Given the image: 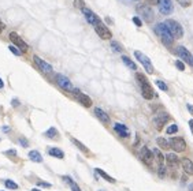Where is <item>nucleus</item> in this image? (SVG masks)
<instances>
[{"mask_svg": "<svg viewBox=\"0 0 193 191\" xmlns=\"http://www.w3.org/2000/svg\"><path fill=\"white\" fill-rule=\"evenodd\" d=\"M136 78H137V81H138V83L140 86H141V94L142 97L145 100H152L153 98V89H152V86H151V83L148 82V79L145 78V75L144 74H140L137 73L136 74Z\"/></svg>", "mask_w": 193, "mask_h": 191, "instance_id": "f257e3e1", "label": "nucleus"}, {"mask_svg": "<svg viewBox=\"0 0 193 191\" xmlns=\"http://www.w3.org/2000/svg\"><path fill=\"white\" fill-rule=\"evenodd\" d=\"M155 33L160 37V40H162V43L164 44L166 47H170V45H173V43H174V37L171 36V33L169 32V29L166 28V25L164 23H158L156 26H155Z\"/></svg>", "mask_w": 193, "mask_h": 191, "instance_id": "f03ea898", "label": "nucleus"}, {"mask_svg": "<svg viewBox=\"0 0 193 191\" xmlns=\"http://www.w3.org/2000/svg\"><path fill=\"white\" fill-rule=\"evenodd\" d=\"M164 25H166V28L169 29V32L171 33V36L174 37V38H181V37L184 36V29H182V26H181L177 21H174V19H167V21H164Z\"/></svg>", "mask_w": 193, "mask_h": 191, "instance_id": "7ed1b4c3", "label": "nucleus"}, {"mask_svg": "<svg viewBox=\"0 0 193 191\" xmlns=\"http://www.w3.org/2000/svg\"><path fill=\"white\" fill-rule=\"evenodd\" d=\"M8 38L10 41L14 44V47H17V48H19V51H21V53H25V52H28L29 51V45L25 43L24 40L21 38L19 36H18V33H15V32H11L10 34H8Z\"/></svg>", "mask_w": 193, "mask_h": 191, "instance_id": "20e7f679", "label": "nucleus"}, {"mask_svg": "<svg viewBox=\"0 0 193 191\" xmlns=\"http://www.w3.org/2000/svg\"><path fill=\"white\" fill-rule=\"evenodd\" d=\"M55 81H56V83H58L59 88L63 89L64 92H71V93H73V90H74L73 83H71V81L67 77H64L63 74H56Z\"/></svg>", "mask_w": 193, "mask_h": 191, "instance_id": "39448f33", "label": "nucleus"}, {"mask_svg": "<svg viewBox=\"0 0 193 191\" xmlns=\"http://www.w3.org/2000/svg\"><path fill=\"white\" fill-rule=\"evenodd\" d=\"M134 56H136V59H137V60L142 64V67L145 68L147 73L153 74V66H152V63H151L148 56H145L142 52H140V51H134Z\"/></svg>", "mask_w": 193, "mask_h": 191, "instance_id": "423d86ee", "label": "nucleus"}, {"mask_svg": "<svg viewBox=\"0 0 193 191\" xmlns=\"http://www.w3.org/2000/svg\"><path fill=\"white\" fill-rule=\"evenodd\" d=\"M137 13L141 15V18L145 22H152L153 21V11L152 8H151L149 6H147V4H140L137 6Z\"/></svg>", "mask_w": 193, "mask_h": 191, "instance_id": "0eeeda50", "label": "nucleus"}, {"mask_svg": "<svg viewBox=\"0 0 193 191\" xmlns=\"http://www.w3.org/2000/svg\"><path fill=\"white\" fill-rule=\"evenodd\" d=\"M169 143H170V148H171L174 152H177V153H181V152H184L185 149H186V142H185V139L184 138H181V137L171 138V139L169 141Z\"/></svg>", "mask_w": 193, "mask_h": 191, "instance_id": "6e6552de", "label": "nucleus"}, {"mask_svg": "<svg viewBox=\"0 0 193 191\" xmlns=\"http://www.w3.org/2000/svg\"><path fill=\"white\" fill-rule=\"evenodd\" d=\"M73 94H74V97H75V100H77L78 103L81 104V105H84L85 108L92 107V100H90L89 96L84 94V93L79 92L78 89H74V90H73Z\"/></svg>", "mask_w": 193, "mask_h": 191, "instance_id": "1a4fd4ad", "label": "nucleus"}, {"mask_svg": "<svg viewBox=\"0 0 193 191\" xmlns=\"http://www.w3.org/2000/svg\"><path fill=\"white\" fill-rule=\"evenodd\" d=\"M158 7L163 15H170L174 10V4L171 0H158Z\"/></svg>", "mask_w": 193, "mask_h": 191, "instance_id": "9d476101", "label": "nucleus"}, {"mask_svg": "<svg viewBox=\"0 0 193 191\" xmlns=\"http://www.w3.org/2000/svg\"><path fill=\"white\" fill-rule=\"evenodd\" d=\"M94 32L97 33V36H99L101 40H110L112 37V33L110 32V29L105 25L101 23V22L94 26Z\"/></svg>", "mask_w": 193, "mask_h": 191, "instance_id": "9b49d317", "label": "nucleus"}, {"mask_svg": "<svg viewBox=\"0 0 193 191\" xmlns=\"http://www.w3.org/2000/svg\"><path fill=\"white\" fill-rule=\"evenodd\" d=\"M33 60H35V64L39 67V70H41L44 74H52V66L48 64L47 62H44L39 56H33Z\"/></svg>", "mask_w": 193, "mask_h": 191, "instance_id": "f8f14e48", "label": "nucleus"}, {"mask_svg": "<svg viewBox=\"0 0 193 191\" xmlns=\"http://www.w3.org/2000/svg\"><path fill=\"white\" fill-rule=\"evenodd\" d=\"M140 157H141V160H142V163L144 164H147L148 167L152 165V163H153V153L149 150L147 146H144V148L141 149V153H140Z\"/></svg>", "mask_w": 193, "mask_h": 191, "instance_id": "ddd939ff", "label": "nucleus"}, {"mask_svg": "<svg viewBox=\"0 0 193 191\" xmlns=\"http://www.w3.org/2000/svg\"><path fill=\"white\" fill-rule=\"evenodd\" d=\"M82 11V14L85 15V18H86V22L88 23H90V25H93V26H96L97 23H100V19H99V17L96 15V14L93 13V11H90L89 8H82L81 10Z\"/></svg>", "mask_w": 193, "mask_h": 191, "instance_id": "4468645a", "label": "nucleus"}, {"mask_svg": "<svg viewBox=\"0 0 193 191\" xmlns=\"http://www.w3.org/2000/svg\"><path fill=\"white\" fill-rule=\"evenodd\" d=\"M177 52H178V56L182 59V60H185L186 63H189L190 66H193V55L186 49V48L182 47V45H180L178 48H177Z\"/></svg>", "mask_w": 193, "mask_h": 191, "instance_id": "2eb2a0df", "label": "nucleus"}, {"mask_svg": "<svg viewBox=\"0 0 193 191\" xmlns=\"http://www.w3.org/2000/svg\"><path fill=\"white\" fill-rule=\"evenodd\" d=\"M114 130H115V133L118 134L119 137H122V138H129L130 137V131H129L127 127L125 124H122V123H115Z\"/></svg>", "mask_w": 193, "mask_h": 191, "instance_id": "dca6fc26", "label": "nucleus"}, {"mask_svg": "<svg viewBox=\"0 0 193 191\" xmlns=\"http://www.w3.org/2000/svg\"><path fill=\"white\" fill-rule=\"evenodd\" d=\"M169 120V115L167 113H160L158 115L156 118L153 119V123H155V127H156L158 130H162V127H163L166 123Z\"/></svg>", "mask_w": 193, "mask_h": 191, "instance_id": "f3484780", "label": "nucleus"}, {"mask_svg": "<svg viewBox=\"0 0 193 191\" xmlns=\"http://www.w3.org/2000/svg\"><path fill=\"white\" fill-rule=\"evenodd\" d=\"M94 115H96L97 119L103 122L104 124H108V123H110V116H108V113H105V112L101 109V108H94Z\"/></svg>", "mask_w": 193, "mask_h": 191, "instance_id": "a211bd4d", "label": "nucleus"}, {"mask_svg": "<svg viewBox=\"0 0 193 191\" xmlns=\"http://www.w3.org/2000/svg\"><path fill=\"white\" fill-rule=\"evenodd\" d=\"M48 154L55 157V158H59V160L64 158V153H63V150H60L59 148H48Z\"/></svg>", "mask_w": 193, "mask_h": 191, "instance_id": "6ab92c4d", "label": "nucleus"}, {"mask_svg": "<svg viewBox=\"0 0 193 191\" xmlns=\"http://www.w3.org/2000/svg\"><path fill=\"white\" fill-rule=\"evenodd\" d=\"M182 168H184V171H185V173L186 175H189V176L193 175V163L189 158H184L182 160Z\"/></svg>", "mask_w": 193, "mask_h": 191, "instance_id": "aec40b11", "label": "nucleus"}, {"mask_svg": "<svg viewBox=\"0 0 193 191\" xmlns=\"http://www.w3.org/2000/svg\"><path fill=\"white\" fill-rule=\"evenodd\" d=\"M164 160L167 161L169 167H177L178 165V157L174 154V153H169L167 156H164Z\"/></svg>", "mask_w": 193, "mask_h": 191, "instance_id": "412c9836", "label": "nucleus"}, {"mask_svg": "<svg viewBox=\"0 0 193 191\" xmlns=\"http://www.w3.org/2000/svg\"><path fill=\"white\" fill-rule=\"evenodd\" d=\"M63 182H66L67 184H69L70 187H71V191H81V188H79V186L77 184V183H75L73 179L70 178V176H63Z\"/></svg>", "mask_w": 193, "mask_h": 191, "instance_id": "4be33fe9", "label": "nucleus"}, {"mask_svg": "<svg viewBox=\"0 0 193 191\" xmlns=\"http://www.w3.org/2000/svg\"><path fill=\"white\" fill-rule=\"evenodd\" d=\"M29 158L33 161V163H43V156L40 154V152H37V150H32V152H29Z\"/></svg>", "mask_w": 193, "mask_h": 191, "instance_id": "5701e85b", "label": "nucleus"}, {"mask_svg": "<svg viewBox=\"0 0 193 191\" xmlns=\"http://www.w3.org/2000/svg\"><path fill=\"white\" fill-rule=\"evenodd\" d=\"M96 173H99L101 178L104 179V180H107V182H110V183H115L116 180L114 178H112V176H110L108 173H105V172L103 171V169H100V168H96Z\"/></svg>", "mask_w": 193, "mask_h": 191, "instance_id": "b1692460", "label": "nucleus"}, {"mask_svg": "<svg viewBox=\"0 0 193 191\" xmlns=\"http://www.w3.org/2000/svg\"><path fill=\"white\" fill-rule=\"evenodd\" d=\"M44 135L47 137V138H50V139H56L58 138V135H59V133H58V130L55 128V127H51V128H48L47 131L44 133Z\"/></svg>", "mask_w": 193, "mask_h": 191, "instance_id": "393cba45", "label": "nucleus"}, {"mask_svg": "<svg viewBox=\"0 0 193 191\" xmlns=\"http://www.w3.org/2000/svg\"><path fill=\"white\" fill-rule=\"evenodd\" d=\"M153 156H155V158H156V161H158V164L159 165H163V163H164V156L160 153V150L159 149H153Z\"/></svg>", "mask_w": 193, "mask_h": 191, "instance_id": "a878e982", "label": "nucleus"}, {"mask_svg": "<svg viewBox=\"0 0 193 191\" xmlns=\"http://www.w3.org/2000/svg\"><path fill=\"white\" fill-rule=\"evenodd\" d=\"M156 143L159 145V148H160V149H164V150H167V149L170 148L169 141L164 139V138H162V137H159L158 139H156Z\"/></svg>", "mask_w": 193, "mask_h": 191, "instance_id": "bb28decb", "label": "nucleus"}, {"mask_svg": "<svg viewBox=\"0 0 193 191\" xmlns=\"http://www.w3.org/2000/svg\"><path fill=\"white\" fill-rule=\"evenodd\" d=\"M71 142H73V143H74L75 146H77V148H78V149H79V150H81L82 153H85V154H88V153H89L88 148H86V146H84V145H82L81 142L78 141V139H75V138H71Z\"/></svg>", "mask_w": 193, "mask_h": 191, "instance_id": "cd10ccee", "label": "nucleus"}, {"mask_svg": "<svg viewBox=\"0 0 193 191\" xmlns=\"http://www.w3.org/2000/svg\"><path fill=\"white\" fill-rule=\"evenodd\" d=\"M122 62H123L125 64H126L130 70H134V71L137 70V66H136V63H134L133 60H130V59H129L127 56H122Z\"/></svg>", "mask_w": 193, "mask_h": 191, "instance_id": "c85d7f7f", "label": "nucleus"}, {"mask_svg": "<svg viewBox=\"0 0 193 191\" xmlns=\"http://www.w3.org/2000/svg\"><path fill=\"white\" fill-rule=\"evenodd\" d=\"M4 186L7 187V188L10 190H18V184L13 180H10V179H7V180H4Z\"/></svg>", "mask_w": 193, "mask_h": 191, "instance_id": "c756f323", "label": "nucleus"}, {"mask_svg": "<svg viewBox=\"0 0 193 191\" xmlns=\"http://www.w3.org/2000/svg\"><path fill=\"white\" fill-rule=\"evenodd\" d=\"M155 83H156V86H158L159 89H160V90H163V92H167V89H169V88H167V85H166L163 81H160V79H156V81H155Z\"/></svg>", "mask_w": 193, "mask_h": 191, "instance_id": "7c9ffc66", "label": "nucleus"}, {"mask_svg": "<svg viewBox=\"0 0 193 191\" xmlns=\"http://www.w3.org/2000/svg\"><path fill=\"white\" fill-rule=\"evenodd\" d=\"M177 131H178V126L177 124H171L167 127V130H166V133L169 134V135H171V134H175Z\"/></svg>", "mask_w": 193, "mask_h": 191, "instance_id": "2f4dec72", "label": "nucleus"}, {"mask_svg": "<svg viewBox=\"0 0 193 191\" xmlns=\"http://www.w3.org/2000/svg\"><path fill=\"white\" fill-rule=\"evenodd\" d=\"M111 48H112V49H114L115 52H119V53L123 51L122 47L119 45V43H116V41H112V43H111Z\"/></svg>", "mask_w": 193, "mask_h": 191, "instance_id": "473e14b6", "label": "nucleus"}, {"mask_svg": "<svg viewBox=\"0 0 193 191\" xmlns=\"http://www.w3.org/2000/svg\"><path fill=\"white\" fill-rule=\"evenodd\" d=\"M158 175H159V178H162V179L166 176V167L164 165H159V168H158Z\"/></svg>", "mask_w": 193, "mask_h": 191, "instance_id": "72a5a7b5", "label": "nucleus"}, {"mask_svg": "<svg viewBox=\"0 0 193 191\" xmlns=\"http://www.w3.org/2000/svg\"><path fill=\"white\" fill-rule=\"evenodd\" d=\"M74 6L77 7V8H79V10L85 8V3H84V0H74Z\"/></svg>", "mask_w": 193, "mask_h": 191, "instance_id": "f704fd0d", "label": "nucleus"}, {"mask_svg": "<svg viewBox=\"0 0 193 191\" xmlns=\"http://www.w3.org/2000/svg\"><path fill=\"white\" fill-rule=\"evenodd\" d=\"M8 49H10L11 52H13V53H14L15 56H19V55H21V51H19V49H17V48H15L14 45H8Z\"/></svg>", "mask_w": 193, "mask_h": 191, "instance_id": "c9c22d12", "label": "nucleus"}, {"mask_svg": "<svg viewBox=\"0 0 193 191\" xmlns=\"http://www.w3.org/2000/svg\"><path fill=\"white\" fill-rule=\"evenodd\" d=\"M175 66H177V68H178L180 71H184V70H185V64H184V63L181 62V60H177V62H175Z\"/></svg>", "mask_w": 193, "mask_h": 191, "instance_id": "e433bc0d", "label": "nucleus"}, {"mask_svg": "<svg viewBox=\"0 0 193 191\" xmlns=\"http://www.w3.org/2000/svg\"><path fill=\"white\" fill-rule=\"evenodd\" d=\"M6 156H13V157H17V150H14V149H11V150H6L4 152Z\"/></svg>", "mask_w": 193, "mask_h": 191, "instance_id": "4c0bfd02", "label": "nucleus"}, {"mask_svg": "<svg viewBox=\"0 0 193 191\" xmlns=\"http://www.w3.org/2000/svg\"><path fill=\"white\" fill-rule=\"evenodd\" d=\"M19 143H21L22 146H24V148H28V146H29V142H28V139H25L24 137L19 138Z\"/></svg>", "mask_w": 193, "mask_h": 191, "instance_id": "58836bf2", "label": "nucleus"}, {"mask_svg": "<svg viewBox=\"0 0 193 191\" xmlns=\"http://www.w3.org/2000/svg\"><path fill=\"white\" fill-rule=\"evenodd\" d=\"M133 22H134L136 26H141V25H142V22H141V19H140L138 17H134V18H133Z\"/></svg>", "mask_w": 193, "mask_h": 191, "instance_id": "ea45409f", "label": "nucleus"}, {"mask_svg": "<svg viewBox=\"0 0 193 191\" xmlns=\"http://www.w3.org/2000/svg\"><path fill=\"white\" fill-rule=\"evenodd\" d=\"M178 2H180L184 7H189V6H190V2H189V0H178Z\"/></svg>", "mask_w": 193, "mask_h": 191, "instance_id": "a19ab883", "label": "nucleus"}, {"mask_svg": "<svg viewBox=\"0 0 193 191\" xmlns=\"http://www.w3.org/2000/svg\"><path fill=\"white\" fill-rule=\"evenodd\" d=\"M37 184L43 186V187H47V188H50V187H51V184H50V183H47V182H37Z\"/></svg>", "mask_w": 193, "mask_h": 191, "instance_id": "79ce46f5", "label": "nucleus"}, {"mask_svg": "<svg viewBox=\"0 0 193 191\" xmlns=\"http://www.w3.org/2000/svg\"><path fill=\"white\" fill-rule=\"evenodd\" d=\"M11 104H13V107H18V105H19V101H18L17 98H14V100H13V103H11Z\"/></svg>", "mask_w": 193, "mask_h": 191, "instance_id": "37998d69", "label": "nucleus"}, {"mask_svg": "<svg viewBox=\"0 0 193 191\" xmlns=\"http://www.w3.org/2000/svg\"><path fill=\"white\" fill-rule=\"evenodd\" d=\"M186 108L189 109V112H190V113L193 115V105H190V104H188V105H186Z\"/></svg>", "mask_w": 193, "mask_h": 191, "instance_id": "c03bdc74", "label": "nucleus"}, {"mask_svg": "<svg viewBox=\"0 0 193 191\" xmlns=\"http://www.w3.org/2000/svg\"><path fill=\"white\" fill-rule=\"evenodd\" d=\"M189 127H190V131H192V134H193V119H190V120H189Z\"/></svg>", "mask_w": 193, "mask_h": 191, "instance_id": "a18cd8bd", "label": "nucleus"}, {"mask_svg": "<svg viewBox=\"0 0 193 191\" xmlns=\"http://www.w3.org/2000/svg\"><path fill=\"white\" fill-rule=\"evenodd\" d=\"M3 30H4V23H3V22L0 21V33H2Z\"/></svg>", "mask_w": 193, "mask_h": 191, "instance_id": "49530a36", "label": "nucleus"}, {"mask_svg": "<svg viewBox=\"0 0 193 191\" xmlns=\"http://www.w3.org/2000/svg\"><path fill=\"white\" fill-rule=\"evenodd\" d=\"M3 131H4V133H8V131H10V127H7V126H4V127H3V128H2Z\"/></svg>", "mask_w": 193, "mask_h": 191, "instance_id": "de8ad7c7", "label": "nucleus"}, {"mask_svg": "<svg viewBox=\"0 0 193 191\" xmlns=\"http://www.w3.org/2000/svg\"><path fill=\"white\" fill-rule=\"evenodd\" d=\"M3 88H4V82H3L2 78H0V89H3Z\"/></svg>", "mask_w": 193, "mask_h": 191, "instance_id": "09e8293b", "label": "nucleus"}, {"mask_svg": "<svg viewBox=\"0 0 193 191\" xmlns=\"http://www.w3.org/2000/svg\"><path fill=\"white\" fill-rule=\"evenodd\" d=\"M189 191H193V184L189 186Z\"/></svg>", "mask_w": 193, "mask_h": 191, "instance_id": "8fccbe9b", "label": "nucleus"}, {"mask_svg": "<svg viewBox=\"0 0 193 191\" xmlns=\"http://www.w3.org/2000/svg\"><path fill=\"white\" fill-rule=\"evenodd\" d=\"M32 191H40V190H39V188H33Z\"/></svg>", "mask_w": 193, "mask_h": 191, "instance_id": "3c124183", "label": "nucleus"}, {"mask_svg": "<svg viewBox=\"0 0 193 191\" xmlns=\"http://www.w3.org/2000/svg\"><path fill=\"white\" fill-rule=\"evenodd\" d=\"M99 191H104V190H99Z\"/></svg>", "mask_w": 193, "mask_h": 191, "instance_id": "603ef678", "label": "nucleus"}, {"mask_svg": "<svg viewBox=\"0 0 193 191\" xmlns=\"http://www.w3.org/2000/svg\"><path fill=\"white\" fill-rule=\"evenodd\" d=\"M0 141H2V139H0Z\"/></svg>", "mask_w": 193, "mask_h": 191, "instance_id": "864d4df0", "label": "nucleus"}]
</instances>
